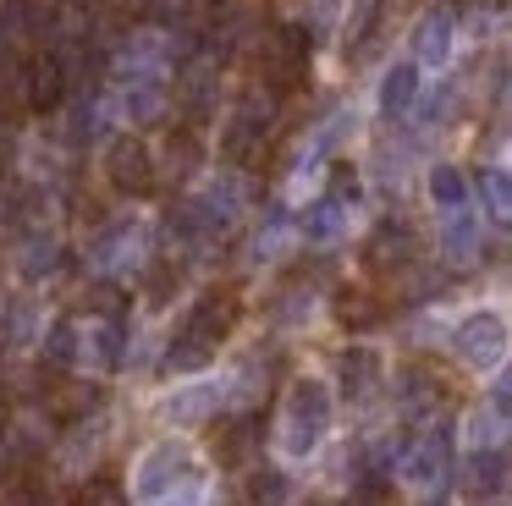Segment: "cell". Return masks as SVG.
Listing matches in <instances>:
<instances>
[{
	"label": "cell",
	"instance_id": "obj_12",
	"mask_svg": "<svg viewBox=\"0 0 512 506\" xmlns=\"http://www.w3.org/2000/svg\"><path fill=\"white\" fill-rule=\"evenodd\" d=\"M122 352H127V330L122 319H94V325L78 330V358L100 374H116L122 369Z\"/></svg>",
	"mask_w": 512,
	"mask_h": 506
},
{
	"label": "cell",
	"instance_id": "obj_3",
	"mask_svg": "<svg viewBox=\"0 0 512 506\" xmlns=\"http://www.w3.org/2000/svg\"><path fill=\"white\" fill-rule=\"evenodd\" d=\"M402 479L419 490L424 506H441L446 484H452V429L446 424L424 429V440H413V446L402 451Z\"/></svg>",
	"mask_w": 512,
	"mask_h": 506
},
{
	"label": "cell",
	"instance_id": "obj_2",
	"mask_svg": "<svg viewBox=\"0 0 512 506\" xmlns=\"http://www.w3.org/2000/svg\"><path fill=\"white\" fill-rule=\"evenodd\" d=\"M331 385L325 380H292L287 385V402H281V424H276V446L287 462H309L314 451L325 446V435H331Z\"/></svg>",
	"mask_w": 512,
	"mask_h": 506
},
{
	"label": "cell",
	"instance_id": "obj_23",
	"mask_svg": "<svg viewBox=\"0 0 512 506\" xmlns=\"http://www.w3.org/2000/svg\"><path fill=\"white\" fill-rule=\"evenodd\" d=\"M287 479H281L276 468H259L254 479H248V506H287Z\"/></svg>",
	"mask_w": 512,
	"mask_h": 506
},
{
	"label": "cell",
	"instance_id": "obj_25",
	"mask_svg": "<svg viewBox=\"0 0 512 506\" xmlns=\"http://www.w3.org/2000/svg\"><path fill=\"white\" fill-rule=\"evenodd\" d=\"M193 165H199V138L193 132H171V171H177V182L193 176Z\"/></svg>",
	"mask_w": 512,
	"mask_h": 506
},
{
	"label": "cell",
	"instance_id": "obj_28",
	"mask_svg": "<svg viewBox=\"0 0 512 506\" xmlns=\"http://www.w3.org/2000/svg\"><path fill=\"white\" fill-rule=\"evenodd\" d=\"M0 506H50V490H39V484H12V490L0 495Z\"/></svg>",
	"mask_w": 512,
	"mask_h": 506
},
{
	"label": "cell",
	"instance_id": "obj_9",
	"mask_svg": "<svg viewBox=\"0 0 512 506\" xmlns=\"http://www.w3.org/2000/svg\"><path fill=\"white\" fill-rule=\"evenodd\" d=\"M155 176H160V165H155V149H149L144 138H116L111 149H105V182L116 187V193H149L155 187Z\"/></svg>",
	"mask_w": 512,
	"mask_h": 506
},
{
	"label": "cell",
	"instance_id": "obj_17",
	"mask_svg": "<svg viewBox=\"0 0 512 506\" xmlns=\"http://www.w3.org/2000/svg\"><path fill=\"white\" fill-rule=\"evenodd\" d=\"M375 385H380V358L369 347H347L342 352V396L347 402H364Z\"/></svg>",
	"mask_w": 512,
	"mask_h": 506
},
{
	"label": "cell",
	"instance_id": "obj_11",
	"mask_svg": "<svg viewBox=\"0 0 512 506\" xmlns=\"http://www.w3.org/2000/svg\"><path fill=\"white\" fill-rule=\"evenodd\" d=\"M138 248H144V226L122 215L89 237V264L94 270H127V264H138Z\"/></svg>",
	"mask_w": 512,
	"mask_h": 506
},
{
	"label": "cell",
	"instance_id": "obj_20",
	"mask_svg": "<svg viewBox=\"0 0 512 506\" xmlns=\"http://www.w3.org/2000/svg\"><path fill=\"white\" fill-rule=\"evenodd\" d=\"M254 440H259V418L243 413V418H232V424L221 429L215 451H221V462H243V457H254Z\"/></svg>",
	"mask_w": 512,
	"mask_h": 506
},
{
	"label": "cell",
	"instance_id": "obj_4",
	"mask_svg": "<svg viewBox=\"0 0 512 506\" xmlns=\"http://www.w3.org/2000/svg\"><path fill=\"white\" fill-rule=\"evenodd\" d=\"M270 121H276V99H270L265 88L243 94L232 105V116H226V127H221V154L232 165H254L259 149H265V138H270Z\"/></svg>",
	"mask_w": 512,
	"mask_h": 506
},
{
	"label": "cell",
	"instance_id": "obj_29",
	"mask_svg": "<svg viewBox=\"0 0 512 506\" xmlns=\"http://www.w3.org/2000/svg\"><path fill=\"white\" fill-rule=\"evenodd\" d=\"M155 506H204V495H199V484H193V490H182V495H166V501H155Z\"/></svg>",
	"mask_w": 512,
	"mask_h": 506
},
{
	"label": "cell",
	"instance_id": "obj_14",
	"mask_svg": "<svg viewBox=\"0 0 512 506\" xmlns=\"http://www.w3.org/2000/svg\"><path fill=\"white\" fill-rule=\"evenodd\" d=\"M375 105H380V116H386V121L408 116V110L419 105V66H413V61H391L386 72H380Z\"/></svg>",
	"mask_w": 512,
	"mask_h": 506
},
{
	"label": "cell",
	"instance_id": "obj_26",
	"mask_svg": "<svg viewBox=\"0 0 512 506\" xmlns=\"http://www.w3.org/2000/svg\"><path fill=\"white\" fill-rule=\"evenodd\" d=\"M72 506H127V495L116 490V484L100 479V484H83V495H78Z\"/></svg>",
	"mask_w": 512,
	"mask_h": 506
},
{
	"label": "cell",
	"instance_id": "obj_6",
	"mask_svg": "<svg viewBox=\"0 0 512 506\" xmlns=\"http://www.w3.org/2000/svg\"><path fill=\"white\" fill-rule=\"evenodd\" d=\"M188 479H193V451L182 440H155L133 468V501L155 506L166 495H177V484H188Z\"/></svg>",
	"mask_w": 512,
	"mask_h": 506
},
{
	"label": "cell",
	"instance_id": "obj_21",
	"mask_svg": "<svg viewBox=\"0 0 512 506\" xmlns=\"http://www.w3.org/2000/svg\"><path fill=\"white\" fill-rule=\"evenodd\" d=\"M78 319H56V325L45 330V358L56 363V369H72L78 363Z\"/></svg>",
	"mask_w": 512,
	"mask_h": 506
},
{
	"label": "cell",
	"instance_id": "obj_22",
	"mask_svg": "<svg viewBox=\"0 0 512 506\" xmlns=\"http://www.w3.org/2000/svg\"><path fill=\"white\" fill-rule=\"evenodd\" d=\"M56 264H61V242L56 237H45V231H34L28 237V248H23V275H56Z\"/></svg>",
	"mask_w": 512,
	"mask_h": 506
},
{
	"label": "cell",
	"instance_id": "obj_19",
	"mask_svg": "<svg viewBox=\"0 0 512 506\" xmlns=\"http://www.w3.org/2000/svg\"><path fill=\"white\" fill-rule=\"evenodd\" d=\"M221 396H226V380H199V385L171 396L166 413L171 418H210V413H221Z\"/></svg>",
	"mask_w": 512,
	"mask_h": 506
},
{
	"label": "cell",
	"instance_id": "obj_13",
	"mask_svg": "<svg viewBox=\"0 0 512 506\" xmlns=\"http://www.w3.org/2000/svg\"><path fill=\"white\" fill-rule=\"evenodd\" d=\"M452 61V11L430 6L413 28V66H446Z\"/></svg>",
	"mask_w": 512,
	"mask_h": 506
},
{
	"label": "cell",
	"instance_id": "obj_27",
	"mask_svg": "<svg viewBox=\"0 0 512 506\" xmlns=\"http://www.w3.org/2000/svg\"><path fill=\"white\" fill-rule=\"evenodd\" d=\"M28 330H34V308L12 303V308H6V341H28Z\"/></svg>",
	"mask_w": 512,
	"mask_h": 506
},
{
	"label": "cell",
	"instance_id": "obj_15",
	"mask_svg": "<svg viewBox=\"0 0 512 506\" xmlns=\"http://www.w3.org/2000/svg\"><path fill=\"white\" fill-rule=\"evenodd\" d=\"M468 490H474L479 501L501 506V495H507V451L501 446H474V457H468Z\"/></svg>",
	"mask_w": 512,
	"mask_h": 506
},
{
	"label": "cell",
	"instance_id": "obj_1",
	"mask_svg": "<svg viewBox=\"0 0 512 506\" xmlns=\"http://www.w3.org/2000/svg\"><path fill=\"white\" fill-rule=\"evenodd\" d=\"M232 325H237V292H221V286H215V292H199L193 308L182 314L171 347H166V369L171 374L210 369L215 352H221V341L232 336Z\"/></svg>",
	"mask_w": 512,
	"mask_h": 506
},
{
	"label": "cell",
	"instance_id": "obj_10",
	"mask_svg": "<svg viewBox=\"0 0 512 506\" xmlns=\"http://www.w3.org/2000/svg\"><path fill=\"white\" fill-rule=\"evenodd\" d=\"M72 88V72H67V55H34V61L23 66V99L28 110H61V99H67Z\"/></svg>",
	"mask_w": 512,
	"mask_h": 506
},
{
	"label": "cell",
	"instance_id": "obj_7",
	"mask_svg": "<svg viewBox=\"0 0 512 506\" xmlns=\"http://www.w3.org/2000/svg\"><path fill=\"white\" fill-rule=\"evenodd\" d=\"M309 55H314V39L303 22H281L265 44V83L270 94H292V88L309 77Z\"/></svg>",
	"mask_w": 512,
	"mask_h": 506
},
{
	"label": "cell",
	"instance_id": "obj_16",
	"mask_svg": "<svg viewBox=\"0 0 512 506\" xmlns=\"http://www.w3.org/2000/svg\"><path fill=\"white\" fill-rule=\"evenodd\" d=\"M347 220H353V209H347L342 198L320 193L309 209H303V237H309V242H336L347 231Z\"/></svg>",
	"mask_w": 512,
	"mask_h": 506
},
{
	"label": "cell",
	"instance_id": "obj_24",
	"mask_svg": "<svg viewBox=\"0 0 512 506\" xmlns=\"http://www.w3.org/2000/svg\"><path fill=\"white\" fill-rule=\"evenodd\" d=\"M485 198H490V215H496V226H507V209H512L507 165H490V171H485Z\"/></svg>",
	"mask_w": 512,
	"mask_h": 506
},
{
	"label": "cell",
	"instance_id": "obj_30",
	"mask_svg": "<svg viewBox=\"0 0 512 506\" xmlns=\"http://www.w3.org/2000/svg\"><path fill=\"white\" fill-rule=\"evenodd\" d=\"M457 6H474V0H457Z\"/></svg>",
	"mask_w": 512,
	"mask_h": 506
},
{
	"label": "cell",
	"instance_id": "obj_8",
	"mask_svg": "<svg viewBox=\"0 0 512 506\" xmlns=\"http://www.w3.org/2000/svg\"><path fill=\"white\" fill-rule=\"evenodd\" d=\"M419 264V237L408 220H380L364 242V270L369 275H402Z\"/></svg>",
	"mask_w": 512,
	"mask_h": 506
},
{
	"label": "cell",
	"instance_id": "obj_18",
	"mask_svg": "<svg viewBox=\"0 0 512 506\" xmlns=\"http://www.w3.org/2000/svg\"><path fill=\"white\" fill-rule=\"evenodd\" d=\"M424 187H430V204H435V215H441V220L468 209V176L457 171V165H435Z\"/></svg>",
	"mask_w": 512,
	"mask_h": 506
},
{
	"label": "cell",
	"instance_id": "obj_5",
	"mask_svg": "<svg viewBox=\"0 0 512 506\" xmlns=\"http://www.w3.org/2000/svg\"><path fill=\"white\" fill-rule=\"evenodd\" d=\"M452 352L468 363V369L490 374L507 363V314L501 308H474L452 325Z\"/></svg>",
	"mask_w": 512,
	"mask_h": 506
}]
</instances>
